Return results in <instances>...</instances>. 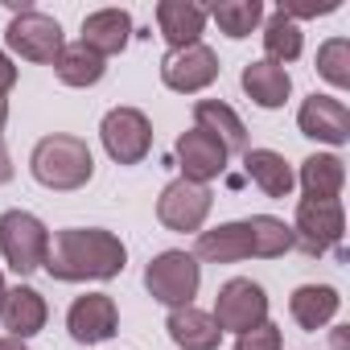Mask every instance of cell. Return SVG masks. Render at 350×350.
<instances>
[{
  "label": "cell",
  "mask_w": 350,
  "mask_h": 350,
  "mask_svg": "<svg viewBox=\"0 0 350 350\" xmlns=\"http://www.w3.org/2000/svg\"><path fill=\"white\" fill-rule=\"evenodd\" d=\"M128 264V247L120 235L103 227H66L50 239L46 252V272L54 280H111Z\"/></svg>",
  "instance_id": "obj_1"
},
{
  "label": "cell",
  "mask_w": 350,
  "mask_h": 350,
  "mask_svg": "<svg viewBox=\"0 0 350 350\" xmlns=\"http://www.w3.org/2000/svg\"><path fill=\"white\" fill-rule=\"evenodd\" d=\"M29 169L46 190H83L95 173V157H91L87 140L58 132V136H42L33 144Z\"/></svg>",
  "instance_id": "obj_2"
},
{
  "label": "cell",
  "mask_w": 350,
  "mask_h": 350,
  "mask_svg": "<svg viewBox=\"0 0 350 350\" xmlns=\"http://www.w3.org/2000/svg\"><path fill=\"white\" fill-rule=\"evenodd\" d=\"M198 284H202V268L190 252H161L148 260L144 268V288L152 301L169 305V309H182V305H194L198 297Z\"/></svg>",
  "instance_id": "obj_3"
},
{
  "label": "cell",
  "mask_w": 350,
  "mask_h": 350,
  "mask_svg": "<svg viewBox=\"0 0 350 350\" xmlns=\"http://www.w3.org/2000/svg\"><path fill=\"white\" fill-rule=\"evenodd\" d=\"M46 252H50V231L38 215L29 211H5L0 215V256L5 264L21 276L46 268Z\"/></svg>",
  "instance_id": "obj_4"
},
{
  "label": "cell",
  "mask_w": 350,
  "mask_h": 350,
  "mask_svg": "<svg viewBox=\"0 0 350 350\" xmlns=\"http://www.w3.org/2000/svg\"><path fill=\"white\" fill-rule=\"evenodd\" d=\"M346 231V211L338 198L317 202V198H301L297 202V223H293V247H301L305 256H325L329 247L342 243Z\"/></svg>",
  "instance_id": "obj_5"
},
{
  "label": "cell",
  "mask_w": 350,
  "mask_h": 350,
  "mask_svg": "<svg viewBox=\"0 0 350 350\" xmlns=\"http://www.w3.org/2000/svg\"><path fill=\"white\" fill-rule=\"evenodd\" d=\"M5 42H9V50H13L17 58L42 62V66H54L58 54H62V46H66V42H62V25H58L54 17L38 13V9H21V13L9 21Z\"/></svg>",
  "instance_id": "obj_6"
},
{
  "label": "cell",
  "mask_w": 350,
  "mask_h": 350,
  "mask_svg": "<svg viewBox=\"0 0 350 350\" xmlns=\"http://www.w3.org/2000/svg\"><path fill=\"white\" fill-rule=\"evenodd\" d=\"M99 136L116 165H140L152 148V124L140 107H111L99 124Z\"/></svg>",
  "instance_id": "obj_7"
},
{
  "label": "cell",
  "mask_w": 350,
  "mask_h": 350,
  "mask_svg": "<svg viewBox=\"0 0 350 350\" xmlns=\"http://www.w3.org/2000/svg\"><path fill=\"white\" fill-rule=\"evenodd\" d=\"M211 317H215V325L223 334H247V329H256V325L268 321V297H264V288L256 280L235 276V280H227L219 288Z\"/></svg>",
  "instance_id": "obj_8"
},
{
  "label": "cell",
  "mask_w": 350,
  "mask_h": 350,
  "mask_svg": "<svg viewBox=\"0 0 350 350\" xmlns=\"http://www.w3.org/2000/svg\"><path fill=\"white\" fill-rule=\"evenodd\" d=\"M211 206H215V194H211L206 186L178 178V182H169V186L161 190V198H157V219H161V227L186 235V231H202Z\"/></svg>",
  "instance_id": "obj_9"
},
{
  "label": "cell",
  "mask_w": 350,
  "mask_h": 350,
  "mask_svg": "<svg viewBox=\"0 0 350 350\" xmlns=\"http://www.w3.org/2000/svg\"><path fill=\"white\" fill-rule=\"evenodd\" d=\"M219 79V54L211 46H186V50H169L161 58V83L178 95H194L206 91Z\"/></svg>",
  "instance_id": "obj_10"
},
{
  "label": "cell",
  "mask_w": 350,
  "mask_h": 350,
  "mask_svg": "<svg viewBox=\"0 0 350 350\" xmlns=\"http://www.w3.org/2000/svg\"><path fill=\"white\" fill-rule=\"evenodd\" d=\"M297 128L309 136V140H321V144H346L350 140V107L334 95H309L297 111Z\"/></svg>",
  "instance_id": "obj_11"
},
{
  "label": "cell",
  "mask_w": 350,
  "mask_h": 350,
  "mask_svg": "<svg viewBox=\"0 0 350 350\" xmlns=\"http://www.w3.org/2000/svg\"><path fill=\"white\" fill-rule=\"evenodd\" d=\"M227 157L231 152L223 148V140H215L202 128H190V132L178 136V161H182V178L186 182H198V186L215 182L227 169Z\"/></svg>",
  "instance_id": "obj_12"
},
{
  "label": "cell",
  "mask_w": 350,
  "mask_h": 350,
  "mask_svg": "<svg viewBox=\"0 0 350 350\" xmlns=\"http://www.w3.org/2000/svg\"><path fill=\"white\" fill-rule=\"evenodd\" d=\"M116 325H120V309H116V301H111L107 293H87V297H79V301L70 305V313H66V329H70V338L83 342V346L107 342V338L116 334Z\"/></svg>",
  "instance_id": "obj_13"
},
{
  "label": "cell",
  "mask_w": 350,
  "mask_h": 350,
  "mask_svg": "<svg viewBox=\"0 0 350 350\" xmlns=\"http://www.w3.org/2000/svg\"><path fill=\"white\" fill-rule=\"evenodd\" d=\"M46 317H50L46 297H42L38 288H29V284L5 288V297H0V321H5L9 338H21V342H25V338L42 334V329H46Z\"/></svg>",
  "instance_id": "obj_14"
},
{
  "label": "cell",
  "mask_w": 350,
  "mask_h": 350,
  "mask_svg": "<svg viewBox=\"0 0 350 350\" xmlns=\"http://www.w3.org/2000/svg\"><path fill=\"white\" fill-rule=\"evenodd\" d=\"M198 260L206 264H239L247 256H256V239H252V223H223L215 231H198Z\"/></svg>",
  "instance_id": "obj_15"
},
{
  "label": "cell",
  "mask_w": 350,
  "mask_h": 350,
  "mask_svg": "<svg viewBox=\"0 0 350 350\" xmlns=\"http://www.w3.org/2000/svg\"><path fill=\"white\" fill-rule=\"evenodd\" d=\"M157 25H161V38L173 50H186V46H198V38L206 29V9L194 5V0H161Z\"/></svg>",
  "instance_id": "obj_16"
},
{
  "label": "cell",
  "mask_w": 350,
  "mask_h": 350,
  "mask_svg": "<svg viewBox=\"0 0 350 350\" xmlns=\"http://www.w3.org/2000/svg\"><path fill=\"white\" fill-rule=\"evenodd\" d=\"M132 38V17L124 9H99V13H87L83 17V46L91 54H99L103 62L111 54H120Z\"/></svg>",
  "instance_id": "obj_17"
},
{
  "label": "cell",
  "mask_w": 350,
  "mask_h": 350,
  "mask_svg": "<svg viewBox=\"0 0 350 350\" xmlns=\"http://www.w3.org/2000/svg\"><path fill=\"white\" fill-rule=\"evenodd\" d=\"M165 329H169L173 346H182V350H219V342H223V329L215 325V317L194 309V305L169 309Z\"/></svg>",
  "instance_id": "obj_18"
},
{
  "label": "cell",
  "mask_w": 350,
  "mask_h": 350,
  "mask_svg": "<svg viewBox=\"0 0 350 350\" xmlns=\"http://www.w3.org/2000/svg\"><path fill=\"white\" fill-rule=\"evenodd\" d=\"M342 309V297L334 284H301L288 297V313L301 329H325Z\"/></svg>",
  "instance_id": "obj_19"
},
{
  "label": "cell",
  "mask_w": 350,
  "mask_h": 350,
  "mask_svg": "<svg viewBox=\"0 0 350 350\" xmlns=\"http://www.w3.org/2000/svg\"><path fill=\"white\" fill-rule=\"evenodd\" d=\"M243 91H247V99L256 103V107H264V111H272V107H284V99H288V91H293V79H288V70L284 66H276V62H247L243 66Z\"/></svg>",
  "instance_id": "obj_20"
},
{
  "label": "cell",
  "mask_w": 350,
  "mask_h": 350,
  "mask_svg": "<svg viewBox=\"0 0 350 350\" xmlns=\"http://www.w3.org/2000/svg\"><path fill=\"white\" fill-rule=\"evenodd\" d=\"M194 128H202L215 140H223L227 152H247V128L235 116V107H227L223 99H198L194 103Z\"/></svg>",
  "instance_id": "obj_21"
},
{
  "label": "cell",
  "mask_w": 350,
  "mask_h": 350,
  "mask_svg": "<svg viewBox=\"0 0 350 350\" xmlns=\"http://www.w3.org/2000/svg\"><path fill=\"white\" fill-rule=\"evenodd\" d=\"M243 165H247V178H252L268 198H288L293 186H297L293 165H288L280 152H272V148H247V152H243Z\"/></svg>",
  "instance_id": "obj_22"
},
{
  "label": "cell",
  "mask_w": 350,
  "mask_h": 350,
  "mask_svg": "<svg viewBox=\"0 0 350 350\" xmlns=\"http://www.w3.org/2000/svg\"><path fill=\"white\" fill-rule=\"evenodd\" d=\"M342 186H346V165H342V157L313 152V157L301 161V190H305V198L329 202V198L342 194Z\"/></svg>",
  "instance_id": "obj_23"
},
{
  "label": "cell",
  "mask_w": 350,
  "mask_h": 350,
  "mask_svg": "<svg viewBox=\"0 0 350 350\" xmlns=\"http://www.w3.org/2000/svg\"><path fill=\"white\" fill-rule=\"evenodd\" d=\"M54 75H58L66 87H95V83L107 75V62H103L99 54H91L83 42H75V46H62V54H58V62H54Z\"/></svg>",
  "instance_id": "obj_24"
},
{
  "label": "cell",
  "mask_w": 350,
  "mask_h": 350,
  "mask_svg": "<svg viewBox=\"0 0 350 350\" xmlns=\"http://www.w3.org/2000/svg\"><path fill=\"white\" fill-rule=\"evenodd\" d=\"M301 46H305L301 25L276 9V13L264 21V50H268V62H276V66L297 62V58H301Z\"/></svg>",
  "instance_id": "obj_25"
},
{
  "label": "cell",
  "mask_w": 350,
  "mask_h": 350,
  "mask_svg": "<svg viewBox=\"0 0 350 350\" xmlns=\"http://www.w3.org/2000/svg\"><path fill=\"white\" fill-rule=\"evenodd\" d=\"M206 17H215V25L239 42V38H252V29L264 21V5L260 0H219Z\"/></svg>",
  "instance_id": "obj_26"
},
{
  "label": "cell",
  "mask_w": 350,
  "mask_h": 350,
  "mask_svg": "<svg viewBox=\"0 0 350 350\" xmlns=\"http://www.w3.org/2000/svg\"><path fill=\"white\" fill-rule=\"evenodd\" d=\"M252 239H256V260H280L293 252V227L272 215H252Z\"/></svg>",
  "instance_id": "obj_27"
},
{
  "label": "cell",
  "mask_w": 350,
  "mask_h": 350,
  "mask_svg": "<svg viewBox=\"0 0 350 350\" xmlns=\"http://www.w3.org/2000/svg\"><path fill=\"white\" fill-rule=\"evenodd\" d=\"M317 75L334 87H350V42L346 38H329L317 50Z\"/></svg>",
  "instance_id": "obj_28"
},
{
  "label": "cell",
  "mask_w": 350,
  "mask_h": 350,
  "mask_svg": "<svg viewBox=\"0 0 350 350\" xmlns=\"http://www.w3.org/2000/svg\"><path fill=\"white\" fill-rule=\"evenodd\" d=\"M280 342H284V334H280V325H272V321H264V325H256V329H247V334H239V342H235V350H280Z\"/></svg>",
  "instance_id": "obj_29"
},
{
  "label": "cell",
  "mask_w": 350,
  "mask_h": 350,
  "mask_svg": "<svg viewBox=\"0 0 350 350\" xmlns=\"http://www.w3.org/2000/svg\"><path fill=\"white\" fill-rule=\"evenodd\" d=\"M334 9H338V0H317V5H313V0H309V5H293V0H284V5H280V13L293 17L297 25H301L305 17H325V13H334Z\"/></svg>",
  "instance_id": "obj_30"
},
{
  "label": "cell",
  "mask_w": 350,
  "mask_h": 350,
  "mask_svg": "<svg viewBox=\"0 0 350 350\" xmlns=\"http://www.w3.org/2000/svg\"><path fill=\"white\" fill-rule=\"evenodd\" d=\"M17 87V66L9 62V54L5 50H0V95H9Z\"/></svg>",
  "instance_id": "obj_31"
},
{
  "label": "cell",
  "mask_w": 350,
  "mask_h": 350,
  "mask_svg": "<svg viewBox=\"0 0 350 350\" xmlns=\"http://www.w3.org/2000/svg\"><path fill=\"white\" fill-rule=\"evenodd\" d=\"M9 182H13V161H9L5 140H0V186H9Z\"/></svg>",
  "instance_id": "obj_32"
},
{
  "label": "cell",
  "mask_w": 350,
  "mask_h": 350,
  "mask_svg": "<svg viewBox=\"0 0 350 350\" xmlns=\"http://www.w3.org/2000/svg\"><path fill=\"white\" fill-rule=\"evenodd\" d=\"M0 350H29L21 338H0Z\"/></svg>",
  "instance_id": "obj_33"
},
{
  "label": "cell",
  "mask_w": 350,
  "mask_h": 350,
  "mask_svg": "<svg viewBox=\"0 0 350 350\" xmlns=\"http://www.w3.org/2000/svg\"><path fill=\"white\" fill-rule=\"evenodd\" d=\"M5 124H9V99L0 95V128H5Z\"/></svg>",
  "instance_id": "obj_34"
},
{
  "label": "cell",
  "mask_w": 350,
  "mask_h": 350,
  "mask_svg": "<svg viewBox=\"0 0 350 350\" xmlns=\"http://www.w3.org/2000/svg\"><path fill=\"white\" fill-rule=\"evenodd\" d=\"M0 297H5V276H0Z\"/></svg>",
  "instance_id": "obj_35"
}]
</instances>
